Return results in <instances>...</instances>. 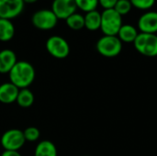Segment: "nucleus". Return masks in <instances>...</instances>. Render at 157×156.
<instances>
[{
  "label": "nucleus",
  "instance_id": "nucleus-1",
  "mask_svg": "<svg viewBox=\"0 0 157 156\" xmlns=\"http://www.w3.org/2000/svg\"><path fill=\"white\" fill-rule=\"evenodd\" d=\"M36 72L31 63L27 61H17L8 73L9 82L18 89L29 88L34 82Z\"/></svg>",
  "mask_w": 157,
  "mask_h": 156
},
{
  "label": "nucleus",
  "instance_id": "nucleus-2",
  "mask_svg": "<svg viewBox=\"0 0 157 156\" xmlns=\"http://www.w3.org/2000/svg\"><path fill=\"white\" fill-rule=\"evenodd\" d=\"M122 25V17L117 13L114 8L104 9L101 13L100 29L104 35L117 36Z\"/></svg>",
  "mask_w": 157,
  "mask_h": 156
},
{
  "label": "nucleus",
  "instance_id": "nucleus-3",
  "mask_svg": "<svg viewBox=\"0 0 157 156\" xmlns=\"http://www.w3.org/2000/svg\"><path fill=\"white\" fill-rule=\"evenodd\" d=\"M98 52L107 58L118 56L122 51V42L117 36H102L97 42Z\"/></svg>",
  "mask_w": 157,
  "mask_h": 156
},
{
  "label": "nucleus",
  "instance_id": "nucleus-4",
  "mask_svg": "<svg viewBox=\"0 0 157 156\" xmlns=\"http://www.w3.org/2000/svg\"><path fill=\"white\" fill-rule=\"evenodd\" d=\"M136 51L146 57L157 56V35L140 32L133 42Z\"/></svg>",
  "mask_w": 157,
  "mask_h": 156
},
{
  "label": "nucleus",
  "instance_id": "nucleus-5",
  "mask_svg": "<svg viewBox=\"0 0 157 156\" xmlns=\"http://www.w3.org/2000/svg\"><path fill=\"white\" fill-rule=\"evenodd\" d=\"M4 151H19L25 144L23 131L18 129H10L5 131L0 139Z\"/></svg>",
  "mask_w": 157,
  "mask_h": 156
},
{
  "label": "nucleus",
  "instance_id": "nucleus-6",
  "mask_svg": "<svg viewBox=\"0 0 157 156\" xmlns=\"http://www.w3.org/2000/svg\"><path fill=\"white\" fill-rule=\"evenodd\" d=\"M31 22L38 29L50 30L57 25L58 18L52 9H40L32 15Z\"/></svg>",
  "mask_w": 157,
  "mask_h": 156
},
{
  "label": "nucleus",
  "instance_id": "nucleus-7",
  "mask_svg": "<svg viewBox=\"0 0 157 156\" xmlns=\"http://www.w3.org/2000/svg\"><path fill=\"white\" fill-rule=\"evenodd\" d=\"M46 50L50 55L56 59H64L70 53V46L61 36H51L46 41Z\"/></svg>",
  "mask_w": 157,
  "mask_h": 156
},
{
  "label": "nucleus",
  "instance_id": "nucleus-8",
  "mask_svg": "<svg viewBox=\"0 0 157 156\" xmlns=\"http://www.w3.org/2000/svg\"><path fill=\"white\" fill-rule=\"evenodd\" d=\"M23 0H0V18L12 19L19 16L24 9Z\"/></svg>",
  "mask_w": 157,
  "mask_h": 156
},
{
  "label": "nucleus",
  "instance_id": "nucleus-9",
  "mask_svg": "<svg viewBox=\"0 0 157 156\" xmlns=\"http://www.w3.org/2000/svg\"><path fill=\"white\" fill-rule=\"evenodd\" d=\"M77 6L75 0H53L52 10L58 19H66L76 12Z\"/></svg>",
  "mask_w": 157,
  "mask_h": 156
},
{
  "label": "nucleus",
  "instance_id": "nucleus-10",
  "mask_svg": "<svg viewBox=\"0 0 157 156\" xmlns=\"http://www.w3.org/2000/svg\"><path fill=\"white\" fill-rule=\"evenodd\" d=\"M138 29L142 33L156 34L157 12L148 11L144 13L138 20Z\"/></svg>",
  "mask_w": 157,
  "mask_h": 156
},
{
  "label": "nucleus",
  "instance_id": "nucleus-11",
  "mask_svg": "<svg viewBox=\"0 0 157 156\" xmlns=\"http://www.w3.org/2000/svg\"><path fill=\"white\" fill-rule=\"evenodd\" d=\"M19 89L10 82L0 85V102L3 104H12L16 102Z\"/></svg>",
  "mask_w": 157,
  "mask_h": 156
},
{
  "label": "nucleus",
  "instance_id": "nucleus-12",
  "mask_svg": "<svg viewBox=\"0 0 157 156\" xmlns=\"http://www.w3.org/2000/svg\"><path fill=\"white\" fill-rule=\"evenodd\" d=\"M17 62L15 51L9 49L0 51V74H8Z\"/></svg>",
  "mask_w": 157,
  "mask_h": 156
},
{
  "label": "nucleus",
  "instance_id": "nucleus-13",
  "mask_svg": "<svg viewBox=\"0 0 157 156\" xmlns=\"http://www.w3.org/2000/svg\"><path fill=\"white\" fill-rule=\"evenodd\" d=\"M138 34L139 32L134 26L130 24H123L117 34V37L122 43H133Z\"/></svg>",
  "mask_w": 157,
  "mask_h": 156
},
{
  "label": "nucleus",
  "instance_id": "nucleus-14",
  "mask_svg": "<svg viewBox=\"0 0 157 156\" xmlns=\"http://www.w3.org/2000/svg\"><path fill=\"white\" fill-rule=\"evenodd\" d=\"M57 148L49 140L40 142L34 151V156H57Z\"/></svg>",
  "mask_w": 157,
  "mask_h": 156
},
{
  "label": "nucleus",
  "instance_id": "nucleus-15",
  "mask_svg": "<svg viewBox=\"0 0 157 156\" xmlns=\"http://www.w3.org/2000/svg\"><path fill=\"white\" fill-rule=\"evenodd\" d=\"M85 28L90 31H95L100 29L101 26V13L97 9L87 12L85 16Z\"/></svg>",
  "mask_w": 157,
  "mask_h": 156
},
{
  "label": "nucleus",
  "instance_id": "nucleus-16",
  "mask_svg": "<svg viewBox=\"0 0 157 156\" xmlns=\"http://www.w3.org/2000/svg\"><path fill=\"white\" fill-rule=\"evenodd\" d=\"M15 35V27L11 20L0 18V40L9 41Z\"/></svg>",
  "mask_w": 157,
  "mask_h": 156
},
{
  "label": "nucleus",
  "instance_id": "nucleus-17",
  "mask_svg": "<svg viewBox=\"0 0 157 156\" xmlns=\"http://www.w3.org/2000/svg\"><path fill=\"white\" fill-rule=\"evenodd\" d=\"M16 102L21 108H29L34 103V95L29 88L19 89Z\"/></svg>",
  "mask_w": 157,
  "mask_h": 156
},
{
  "label": "nucleus",
  "instance_id": "nucleus-18",
  "mask_svg": "<svg viewBox=\"0 0 157 156\" xmlns=\"http://www.w3.org/2000/svg\"><path fill=\"white\" fill-rule=\"evenodd\" d=\"M66 25L73 30H80L85 28V17L79 13H74L66 19Z\"/></svg>",
  "mask_w": 157,
  "mask_h": 156
},
{
  "label": "nucleus",
  "instance_id": "nucleus-19",
  "mask_svg": "<svg viewBox=\"0 0 157 156\" xmlns=\"http://www.w3.org/2000/svg\"><path fill=\"white\" fill-rule=\"evenodd\" d=\"M77 8L84 12H90L96 10L98 6V0H75Z\"/></svg>",
  "mask_w": 157,
  "mask_h": 156
},
{
  "label": "nucleus",
  "instance_id": "nucleus-20",
  "mask_svg": "<svg viewBox=\"0 0 157 156\" xmlns=\"http://www.w3.org/2000/svg\"><path fill=\"white\" fill-rule=\"evenodd\" d=\"M23 134H24V138H25L26 142H29V143L37 142L40 136V132L39 129H37L36 127H33V126L26 128L23 131Z\"/></svg>",
  "mask_w": 157,
  "mask_h": 156
},
{
  "label": "nucleus",
  "instance_id": "nucleus-21",
  "mask_svg": "<svg viewBox=\"0 0 157 156\" xmlns=\"http://www.w3.org/2000/svg\"><path fill=\"white\" fill-rule=\"evenodd\" d=\"M132 8V6L130 2V0H118L116 3L114 9L117 13H119L121 17L129 14Z\"/></svg>",
  "mask_w": 157,
  "mask_h": 156
},
{
  "label": "nucleus",
  "instance_id": "nucleus-22",
  "mask_svg": "<svg viewBox=\"0 0 157 156\" xmlns=\"http://www.w3.org/2000/svg\"><path fill=\"white\" fill-rule=\"evenodd\" d=\"M132 6L141 10H148L154 6L155 0H130Z\"/></svg>",
  "mask_w": 157,
  "mask_h": 156
},
{
  "label": "nucleus",
  "instance_id": "nucleus-23",
  "mask_svg": "<svg viewBox=\"0 0 157 156\" xmlns=\"http://www.w3.org/2000/svg\"><path fill=\"white\" fill-rule=\"evenodd\" d=\"M118 0H98V5H100L104 9L114 8Z\"/></svg>",
  "mask_w": 157,
  "mask_h": 156
},
{
  "label": "nucleus",
  "instance_id": "nucleus-24",
  "mask_svg": "<svg viewBox=\"0 0 157 156\" xmlns=\"http://www.w3.org/2000/svg\"><path fill=\"white\" fill-rule=\"evenodd\" d=\"M0 156H22L18 151H4Z\"/></svg>",
  "mask_w": 157,
  "mask_h": 156
},
{
  "label": "nucleus",
  "instance_id": "nucleus-25",
  "mask_svg": "<svg viewBox=\"0 0 157 156\" xmlns=\"http://www.w3.org/2000/svg\"><path fill=\"white\" fill-rule=\"evenodd\" d=\"M38 0H23V2L26 4H32V3H35V2H37Z\"/></svg>",
  "mask_w": 157,
  "mask_h": 156
},
{
  "label": "nucleus",
  "instance_id": "nucleus-26",
  "mask_svg": "<svg viewBox=\"0 0 157 156\" xmlns=\"http://www.w3.org/2000/svg\"><path fill=\"white\" fill-rule=\"evenodd\" d=\"M83 156H89V155H83Z\"/></svg>",
  "mask_w": 157,
  "mask_h": 156
}]
</instances>
